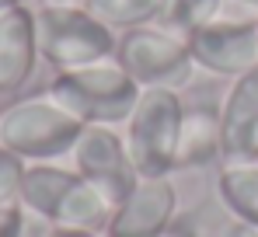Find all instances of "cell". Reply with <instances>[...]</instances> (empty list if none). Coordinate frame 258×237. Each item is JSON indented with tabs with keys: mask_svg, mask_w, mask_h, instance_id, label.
<instances>
[{
	"mask_svg": "<svg viewBox=\"0 0 258 237\" xmlns=\"http://www.w3.org/2000/svg\"><path fill=\"white\" fill-rule=\"evenodd\" d=\"M45 94L81 126H122L140 101V84L112 56L81 70L56 74Z\"/></svg>",
	"mask_w": 258,
	"mask_h": 237,
	"instance_id": "obj_1",
	"label": "cell"
},
{
	"mask_svg": "<svg viewBox=\"0 0 258 237\" xmlns=\"http://www.w3.org/2000/svg\"><path fill=\"white\" fill-rule=\"evenodd\" d=\"M35 32L39 56L56 74L112 60L119 42V35L101 25L84 4H35Z\"/></svg>",
	"mask_w": 258,
	"mask_h": 237,
	"instance_id": "obj_2",
	"label": "cell"
},
{
	"mask_svg": "<svg viewBox=\"0 0 258 237\" xmlns=\"http://www.w3.org/2000/svg\"><path fill=\"white\" fill-rule=\"evenodd\" d=\"M81 122L63 112L49 94L18 98L0 112V147L18 154L25 164L56 160L74 150L81 136Z\"/></svg>",
	"mask_w": 258,
	"mask_h": 237,
	"instance_id": "obj_3",
	"label": "cell"
},
{
	"mask_svg": "<svg viewBox=\"0 0 258 237\" xmlns=\"http://www.w3.org/2000/svg\"><path fill=\"white\" fill-rule=\"evenodd\" d=\"M185 105L178 91L147 87L126 118V150L140 178H171Z\"/></svg>",
	"mask_w": 258,
	"mask_h": 237,
	"instance_id": "obj_4",
	"label": "cell"
},
{
	"mask_svg": "<svg viewBox=\"0 0 258 237\" xmlns=\"http://www.w3.org/2000/svg\"><path fill=\"white\" fill-rule=\"evenodd\" d=\"M115 63L140 84V91H147V87L181 91L196 74L188 42L161 25H143V28L122 32L115 42Z\"/></svg>",
	"mask_w": 258,
	"mask_h": 237,
	"instance_id": "obj_5",
	"label": "cell"
},
{
	"mask_svg": "<svg viewBox=\"0 0 258 237\" xmlns=\"http://www.w3.org/2000/svg\"><path fill=\"white\" fill-rule=\"evenodd\" d=\"M70 157H74V171L94 182L112 199V206H119L140 182L126 150V136H119L115 126H84Z\"/></svg>",
	"mask_w": 258,
	"mask_h": 237,
	"instance_id": "obj_6",
	"label": "cell"
},
{
	"mask_svg": "<svg viewBox=\"0 0 258 237\" xmlns=\"http://www.w3.org/2000/svg\"><path fill=\"white\" fill-rule=\"evenodd\" d=\"M199 70L216 77H241L258 67V25L255 18H216L185 35Z\"/></svg>",
	"mask_w": 258,
	"mask_h": 237,
	"instance_id": "obj_7",
	"label": "cell"
},
{
	"mask_svg": "<svg viewBox=\"0 0 258 237\" xmlns=\"http://www.w3.org/2000/svg\"><path fill=\"white\" fill-rule=\"evenodd\" d=\"M174 213L178 189L171 178H140L136 189L115 206L105 237H157L174 223Z\"/></svg>",
	"mask_w": 258,
	"mask_h": 237,
	"instance_id": "obj_8",
	"label": "cell"
},
{
	"mask_svg": "<svg viewBox=\"0 0 258 237\" xmlns=\"http://www.w3.org/2000/svg\"><path fill=\"white\" fill-rule=\"evenodd\" d=\"M220 147L223 164L258 160V67L234 77L220 105Z\"/></svg>",
	"mask_w": 258,
	"mask_h": 237,
	"instance_id": "obj_9",
	"label": "cell"
},
{
	"mask_svg": "<svg viewBox=\"0 0 258 237\" xmlns=\"http://www.w3.org/2000/svg\"><path fill=\"white\" fill-rule=\"evenodd\" d=\"M39 32L35 7L18 4L0 11V94L21 91L39 67Z\"/></svg>",
	"mask_w": 258,
	"mask_h": 237,
	"instance_id": "obj_10",
	"label": "cell"
},
{
	"mask_svg": "<svg viewBox=\"0 0 258 237\" xmlns=\"http://www.w3.org/2000/svg\"><path fill=\"white\" fill-rule=\"evenodd\" d=\"M213 160H223V147H220V108H213V105L185 108L181 129H178L174 171L206 167Z\"/></svg>",
	"mask_w": 258,
	"mask_h": 237,
	"instance_id": "obj_11",
	"label": "cell"
},
{
	"mask_svg": "<svg viewBox=\"0 0 258 237\" xmlns=\"http://www.w3.org/2000/svg\"><path fill=\"white\" fill-rule=\"evenodd\" d=\"M112 213H115L112 199L105 196L94 182H87L84 174H77L74 185L67 189V196L56 206L52 227H63V230H101L105 234Z\"/></svg>",
	"mask_w": 258,
	"mask_h": 237,
	"instance_id": "obj_12",
	"label": "cell"
},
{
	"mask_svg": "<svg viewBox=\"0 0 258 237\" xmlns=\"http://www.w3.org/2000/svg\"><path fill=\"white\" fill-rule=\"evenodd\" d=\"M74 178H77V171H70V167H59L52 160H35V164L25 167L18 206L25 213L42 216L45 223H52L56 206H59V199L67 196V189L74 185Z\"/></svg>",
	"mask_w": 258,
	"mask_h": 237,
	"instance_id": "obj_13",
	"label": "cell"
},
{
	"mask_svg": "<svg viewBox=\"0 0 258 237\" xmlns=\"http://www.w3.org/2000/svg\"><path fill=\"white\" fill-rule=\"evenodd\" d=\"M216 196L227 213H234L241 223L258 227V160L244 164H223L216 178Z\"/></svg>",
	"mask_w": 258,
	"mask_h": 237,
	"instance_id": "obj_14",
	"label": "cell"
},
{
	"mask_svg": "<svg viewBox=\"0 0 258 237\" xmlns=\"http://www.w3.org/2000/svg\"><path fill=\"white\" fill-rule=\"evenodd\" d=\"M84 7L108 25L115 35H122L129 28H143V25H157L164 0H84Z\"/></svg>",
	"mask_w": 258,
	"mask_h": 237,
	"instance_id": "obj_15",
	"label": "cell"
},
{
	"mask_svg": "<svg viewBox=\"0 0 258 237\" xmlns=\"http://www.w3.org/2000/svg\"><path fill=\"white\" fill-rule=\"evenodd\" d=\"M223 7H227V0H164V11H161L157 25L185 39L196 28L223 18Z\"/></svg>",
	"mask_w": 258,
	"mask_h": 237,
	"instance_id": "obj_16",
	"label": "cell"
},
{
	"mask_svg": "<svg viewBox=\"0 0 258 237\" xmlns=\"http://www.w3.org/2000/svg\"><path fill=\"white\" fill-rule=\"evenodd\" d=\"M25 160L0 147V206H11L21 196V178H25Z\"/></svg>",
	"mask_w": 258,
	"mask_h": 237,
	"instance_id": "obj_17",
	"label": "cell"
},
{
	"mask_svg": "<svg viewBox=\"0 0 258 237\" xmlns=\"http://www.w3.org/2000/svg\"><path fill=\"white\" fill-rule=\"evenodd\" d=\"M25 230V209L18 202L0 206V237H21Z\"/></svg>",
	"mask_w": 258,
	"mask_h": 237,
	"instance_id": "obj_18",
	"label": "cell"
},
{
	"mask_svg": "<svg viewBox=\"0 0 258 237\" xmlns=\"http://www.w3.org/2000/svg\"><path fill=\"white\" fill-rule=\"evenodd\" d=\"M45 237H105L101 230H63V227H52Z\"/></svg>",
	"mask_w": 258,
	"mask_h": 237,
	"instance_id": "obj_19",
	"label": "cell"
},
{
	"mask_svg": "<svg viewBox=\"0 0 258 237\" xmlns=\"http://www.w3.org/2000/svg\"><path fill=\"white\" fill-rule=\"evenodd\" d=\"M157 237H196V234H192V230H188L185 223H171L168 230H161Z\"/></svg>",
	"mask_w": 258,
	"mask_h": 237,
	"instance_id": "obj_20",
	"label": "cell"
},
{
	"mask_svg": "<svg viewBox=\"0 0 258 237\" xmlns=\"http://www.w3.org/2000/svg\"><path fill=\"white\" fill-rule=\"evenodd\" d=\"M18 4H28V0H0V11L4 7H18Z\"/></svg>",
	"mask_w": 258,
	"mask_h": 237,
	"instance_id": "obj_21",
	"label": "cell"
},
{
	"mask_svg": "<svg viewBox=\"0 0 258 237\" xmlns=\"http://www.w3.org/2000/svg\"><path fill=\"white\" fill-rule=\"evenodd\" d=\"M35 4H84V0H35Z\"/></svg>",
	"mask_w": 258,
	"mask_h": 237,
	"instance_id": "obj_22",
	"label": "cell"
},
{
	"mask_svg": "<svg viewBox=\"0 0 258 237\" xmlns=\"http://www.w3.org/2000/svg\"><path fill=\"white\" fill-rule=\"evenodd\" d=\"M255 25H258V14H255Z\"/></svg>",
	"mask_w": 258,
	"mask_h": 237,
	"instance_id": "obj_23",
	"label": "cell"
}]
</instances>
